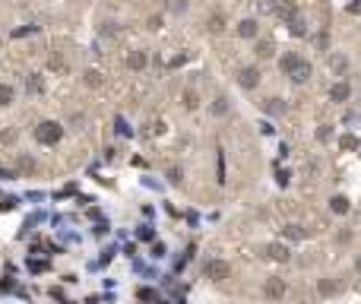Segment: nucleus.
I'll return each instance as SVG.
<instances>
[{
    "label": "nucleus",
    "instance_id": "obj_29",
    "mask_svg": "<svg viewBox=\"0 0 361 304\" xmlns=\"http://www.w3.org/2000/svg\"><path fill=\"white\" fill-rule=\"evenodd\" d=\"M140 298L143 301H152L155 298V288H140Z\"/></svg>",
    "mask_w": 361,
    "mask_h": 304
},
{
    "label": "nucleus",
    "instance_id": "obj_28",
    "mask_svg": "<svg viewBox=\"0 0 361 304\" xmlns=\"http://www.w3.org/2000/svg\"><path fill=\"white\" fill-rule=\"evenodd\" d=\"M317 139H320V143H327V139H330V127H327V124L317 130Z\"/></svg>",
    "mask_w": 361,
    "mask_h": 304
},
{
    "label": "nucleus",
    "instance_id": "obj_5",
    "mask_svg": "<svg viewBox=\"0 0 361 304\" xmlns=\"http://www.w3.org/2000/svg\"><path fill=\"white\" fill-rule=\"evenodd\" d=\"M348 95H352V86H348L345 79H339V83L330 86V98L333 102H348Z\"/></svg>",
    "mask_w": 361,
    "mask_h": 304
},
{
    "label": "nucleus",
    "instance_id": "obj_22",
    "mask_svg": "<svg viewBox=\"0 0 361 304\" xmlns=\"http://www.w3.org/2000/svg\"><path fill=\"white\" fill-rule=\"evenodd\" d=\"M266 111H269V114H282V111H285V105H282L279 98H269V102H266Z\"/></svg>",
    "mask_w": 361,
    "mask_h": 304
},
{
    "label": "nucleus",
    "instance_id": "obj_3",
    "mask_svg": "<svg viewBox=\"0 0 361 304\" xmlns=\"http://www.w3.org/2000/svg\"><path fill=\"white\" fill-rule=\"evenodd\" d=\"M206 276L215 279V282H222V279L232 276V266H228L225 260H209V263H206Z\"/></svg>",
    "mask_w": 361,
    "mask_h": 304
},
{
    "label": "nucleus",
    "instance_id": "obj_7",
    "mask_svg": "<svg viewBox=\"0 0 361 304\" xmlns=\"http://www.w3.org/2000/svg\"><path fill=\"white\" fill-rule=\"evenodd\" d=\"M257 32H260L257 19H241L238 22V38H257Z\"/></svg>",
    "mask_w": 361,
    "mask_h": 304
},
{
    "label": "nucleus",
    "instance_id": "obj_11",
    "mask_svg": "<svg viewBox=\"0 0 361 304\" xmlns=\"http://www.w3.org/2000/svg\"><path fill=\"white\" fill-rule=\"evenodd\" d=\"M13 86H7V83H0V108H7V105H13Z\"/></svg>",
    "mask_w": 361,
    "mask_h": 304
},
{
    "label": "nucleus",
    "instance_id": "obj_17",
    "mask_svg": "<svg viewBox=\"0 0 361 304\" xmlns=\"http://www.w3.org/2000/svg\"><path fill=\"white\" fill-rule=\"evenodd\" d=\"M212 114H228V98L225 95H219L212 102Z\"/></svg>",
    "mask_w": 361,
    "mask_h": 304
},
{
    "label": "nucleus",
    "instance_id": "obj_26",
    "mask_svg": "<svg viewBox=\"0 0 361 304\" xmlns=\"http://www.w3.org/2000/svg\"><path fill=\"white\" fill-rule=\"evenodd\" d=\"M29 270H32V273H41V270H48V263H44V260H32Z\"/></svg>",
    "mask_w": 361,
    "mask_h": 304
},
{
    "label": "nucleus",
    "instance_id": "obj_30",
    "mask_svg": "<svg viewBox=\"0 0 361 304\" xmlns=\"http://www.w3.org/2000/svg\"><path fill=\"white\" fill-rule=\"evenodd\" d=\"M333 291H336L333 282H320V295H333Z\"/></svg>",
    "mask_w": 361,
    "mask_h": 304
},
{
    "label": "nucleus",
    "instance_id": "obj_1",
    "mask_svg": "<svg viewBox=\"0 0 361 304\" xmlns=\"http://www.w3.org/2000/svg\"><path fill=\"white\" fill-rule=\"evenodd\" d=\"M279 67H282L285 73L295 79V83H307V79H310V64H307V61H304V57H301V54H295V51L282 54Z\"/></svg>",
    "mask_w": 361,
    "mask_h": 304
},
{
    "label": "nucleus",
    "instance_id": "obj_14",
    "mask_svg": "<svg viewBox=\"0 0 361 304\" xmlns=\"http://www.w3.org/2000/svg\"><path fill=\"white\" fill-rule=\"evenodd\" d=\"M254 51H257L260 61H266V57H273V51H276V48H273V41H257V48H254Z\"/></svg>",
    "mask_w": 361,
    "mask_h": 304
},
{
    "label": "nucleus",
    "instance_id": "obj_2",
    "mask_svg": "<svg viewBox=\"0 0 361 304\" xmlns=\"http://www.w3.org/2000/svg\"><path fill=\"white\" fill-rule=\"evenodd\" d=\"M60 136H64V127H60L57 121H41L38 127H35V139H38L41 146H54Z\"/></svg>",
    "mask_w": 361,
    "mask_h": 304
},
{
    "label": "nucleus",
    "instance_id": "obj_24",
    "mask_svg": "<svg viewBox=\"0 0 361 304\" xmlns=\"http://www.w3.org/2000/svg\"><path fill=\"white\" fill-rule=\"evenodd\" d=\"M137 235H140L143 241H152V238H155V231H152L149 225H140V231H137Z\"/></svg>",
    "mask_w": 361,
    "mask_h": 304
},
{
    "label": "nucleus",
    "instance_id": "obj_6",
    "mask_svg": "<svg viewBox=\"0 0 361 304\" xmlns=\"http://www.w3.org/2000/svg\"><path fill=\"white\" fill-rule=\"evenodd\" d=\"M263 291H266V298L279 301V298L285 295V282H282V279H266V285H263Z\"/></svg>",
    "mask_w": 361,
    "mask_h": 304
},
{
    "label": "nucleus",
    "instance_id": "obj_12",
    "mask_svg": "<svg viewBox=\"0 0 361 304\" xmlns=\"http://www.w3.org/2000/svg\"><path fill=\"white\" fill-rule=\"evenodd\" d=\"M282 235H285L288 241H304V231H301V225H285Z\"/></svg>",
    "mask_w": 361,
    "mask_h": 304
},
{
    "label": "nucleus",
    "instance_id": "obj_4",
    "mask_svg": "<svg viewBox=\"0 0 361 304\" xmlns=\"http://www.w3.org/2000/svg\"><path fill=\"white\" fill-rule=\"evenodd\" d=\"M238 83H241V89H257L260 86V70L257 67H244L238 73Z\"/></svg>",
    "mask_w": 361,
    "mask_h": 304
},
{
    "label": "nucleus",
    "instance_id": "obj_31",
    "mask_svg": "<svg viewBox=\"0 0 361 304\" xmlns=\"http://www.w3.org/2000/svg\"><path fill=\"white\" fill-rule=\"evenodd\" d=\"M288 178H292V174H288V171H279V174H276V181H279V184H282V187H285V184H288Z\"/></svg>",
    "mask_w": 361,
    "mask_h": 304
},
{
    "label": "nucleus",
    "instance_id": "obj_8",
    "mask_svg": "<svg viewBox=\"0 0 361 304\" xmlns=\"http://www.w3.org/2000/svg\"><path fill=\"white\" fill-rule=\"evenodd\" d=\"M146 64H149V54L146 51H130V57H127V67L130 70H146Z\"/></svg>",
    "mask_w": 361,
    "mask_h": 304
},
{
    "label": "nucleus",
    "instance_id": "obj_15",
    "mask_svg": "<svg viewBox=\"0 0 361 304\" xmlns=\"http://www.w3.org/2000/svg\"><path fill=\"white\" fill-rule=\"evenodd\" d=\"M339 146H342L345 152H355V149H358V136H355V133H342Z\"/></svg>",
    "mask_w": 361,
    "mask_h": 304
},
{
    "label": "nucleus",
    "instance_id": "obj_27",
    "mask_svg": "<svg viewBox=\"0 0 361 304\" xmlns=\"http://www.w3.org/2000/svg\"><path fill=\"white\" fill-rule=\"evenodd\" d=\"M26 89H29V92H41V79H38V76H32Z\"/></svg>",
    "mask_w": 361,
    "mask_h": 304
},
{
    "label": "nucleus",
    "instance_id": "obj_25",
    "mask_svg": "<svg viewBox=\"0 0 361 304\" xmlns=\"http://www.w3.org/2000/svg\"><path fill=\"white\" fill-rule=\"evenodd\" d=\"M152 257H155V260H159V257H165V244H162V241L152 244Z\"/></svg>",
    "mask_w": 361,
    "mask_h": 304
},
{
    "label": "nucleus",
    "instance_id": "obj_23",
    "mask_svg": "<svg viewBox=\"0 0 361 304\" xmlns=\"http://www.w3.org/2000/svg\"><path fill=\"white\" fill-rule=\"evenodd\" d=\"M114 130H117L120 136H130V127H127V121H124V118H117V121H114Z\"/></svg>",
    "mask_w": 361,
    "mask_h": 304
},
{
    "label": "nucleus",
    "instance_id": "obj_21",
    "mask_svg": "<svg viewBox=\"0 0 361 304\" xmlns=\"http://www.w3.org/2000/svg\"><path fill=\"white\" fill-rule=\"evenodd\" d=\"M197 105H200V98H197V92H190V89H187V92H184V108H190V111H194Z\"/></svg>",
    "mask_w": 361,
    "mask_h": 304
},
{
    "label": "nucleus",
    "instance_id": "obj_32",
    "mask_svg": "<svg viewBox=\"0 0 361 304\" xmlns=\"http://www.w3.org/2000/svg\"><path fill=\"white\" fill-rule=\"evenodd\" d=\"M168 181L177 184V181H180V171H177V168H171V171H168Z\"/></svg>",
    "mask_w": 361,
    "mask_h": 304
},
{
    "label": "nucleus",
    "instance_id": "obj_10",
    "mask_svg": "<svg viewBox=\"0 0 361 304\" xmlns=\"http://www.w3.org/2000/svg\"><path fill=\"white\" fill-rule=\"evenodd\" d=\"M330 209H333V213H339V216H345L348 213V196H333V200H330Z\"/></svg>",
    "mask_w": 361,
    "mask_h": 304
},
{
    "label": "nucleus",
    "instance_id": "obj_18",
    "mask_svg": "<svg viewBox=\"0 0 361 304\" xmlns=\"http://www.w3.org/2000/svg\"><path fill=\"white\" fill-rule=\"evenodd\" d=\"M86 86H92V89L102 86V73H99V70H89V73H86Z\"/></svg>",
    "mask_w": 361,
    "mask_h": 304
},
{
    "label": "nucleus",
    "instance_id": "obj_33",
    "mask_svg": "<svg viewBox=\"0 0 361 304\" xmlns=\"http://www.w3.org/2000/svg\"><path fill=\"white\" fill-rule=\"evenodd\" d=\"M358 270H361V260H358Z\"/></svg>",
    "mask_w": 361,
    "mask_h": 304
},
{
    "label": "nucleus",
    "instance_id": "obj_9",
    "mask_svg": "<svg viewBox=\"0 0 361 304\" xmlns=\"http://www.w3.org/2000/svg\"><path fill=\"white\" fill-rule=\"evenodd\" d=\"M266 254L273 257V260H288V257H292V254H288V247H285V244H269V247H266Z\"/></svg>",
    "mask_w": 361,
    "mask_h": 304
},
{
    "label": "nucleus",
    "instance_id": "obj_13",
    "mask_svg": "<svg viewBox=\"0 0 361 304\" xmlns=\"http://www.w3.org/2000/svg\"><path fill=\"white\" fill-rule=\"evenodd\" d=\"M276 13H279L285 22H292V19L298 16V10H295V4H279V10H276Z\"/></svg>",
    "mask_w": 361,
    "mask_h": 304
},
{
    "label": "nucleus",
    "instance_id": "obj_19",
    "mask_svg": "<svg viewBox=\"0 0 361 304\" xmlns=\"http://www.w3.org/2000/svg\"><path fill=\"white\" fill-rule=\"evenodd\" d=\"M288 29H292V35H304L307 29H304V19H301V16H295L292 22H288Z\"/></svg>",
    "mask_w": 361,
    "mask_h": 304
},
{
    "label": "nucleus",
    "instance_id": "obj_20",
    "mask_svg": "<svg viewBox=\"0 0 361 304\" xmlns=\"http://www.w3.org/2000/svg\"><path fill=\"white\" fill-rule=\"evenodd\" d=\"M257 7H260V13H276V10H279L276 0H257Z\"/></svg>",
    "mask_w": 361,
    "mask_h": 304
},
{
    "label": "nucleus",
    "instance_id": "obj_16",
    "mask_svg": "<svg viewBox=\"0 0 361 304\" xmlns=\"http://www.w3.org/2000/svg\"><path fill=\"white\" fill-rule=\"evenodd\" d=\"M206 29H209V32H212V35H219V32H222V29H225V19H222V16H212V19H209V22H206Z\"/></svg>",
    "mask_w": 361,
    "mask_h": 304
}]
</instances>
